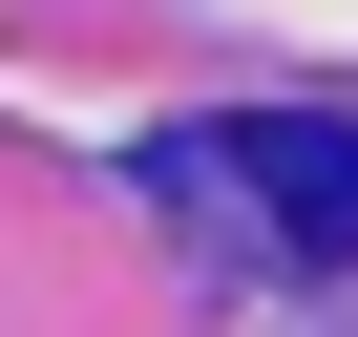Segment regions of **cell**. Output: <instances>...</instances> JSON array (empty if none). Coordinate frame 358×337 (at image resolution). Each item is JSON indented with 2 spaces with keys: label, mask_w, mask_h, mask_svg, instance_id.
<instances>
[{
  "label": "cell",
  "mask_w": 358,
  "mask_h": 337,
  "mask_svg": "<svg viewBox=\"0 0 358 337\" xmlns=\"http://www.w3.org/2000/svg\"><path fill=\"white\" fill-rule=\"evenodd\" d=\"M211 168H232V190H274L295 274H358V127H316V106H253V127H211Z\"/></svg>",
  "instance_id": "obj_1"
}]
</instances>
